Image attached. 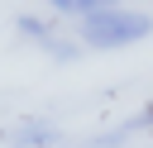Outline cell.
Wrapping results in <instances>:
<instances>
[{"instance_id": "cell-2", "label": "cell", "mask_w": 153, "mask_h": 148, "mask_svg": "<svg viewBox=\"0 0 153 148\" xmlns=\"http://www.w3.org/2000/svg\"><path fill=\"white\" fill-rule=\"evenodd\" d=\"M19 33H24V38H33L38 48H48L53 57H72V43H62V38H53V29H48V19H38V14H24V19H19Z\"/></svg>"}, {"instance_id": "cell-1", "label": "cell", "mask_w": 153, "mask_h": 148, "mask_svg": "<svg viewBox=\"0 0 153 148\" xmlns=\"http://www.w3.org/2000/svg\"><path fill=\"white\" fill-rule=\"evenodd\" d=\"M76 33H81V43H91V48H129V43H139V38L153 33V19L139 14V10L110 5V10H96V14L76 19Z\"/></svg>"}, {"instance_id": "cell-3", "label": "cell", "mask_w": 153, "mask_h": 148, "mask_svg": "<svg viewBox=\"0 0 153 148\" xmlns=\"http://www.w3.org/2000/svg\"><path fill=\"white\" fill-rule=\"evenodd\" d=\"M53 10H62V14H76V19H86V14H96V10H110V5H120V0H48Z\"/></svg>"}, {"instance_id": "cell-4", "label": "cell", "mask_w": 153, "mask_h": 148, "mask_svg": "<svg viewBox=\"0 0 153 148\" xmlns=\"http://www.w3.org/2000/svg\"><path fill=\"white\" fill-rule=\"evenodd\" d=\"M148 124H153V105H148Z\"/></svg>"}]
</instances>
